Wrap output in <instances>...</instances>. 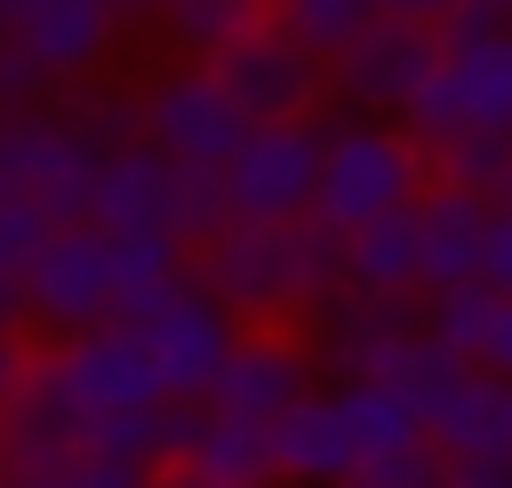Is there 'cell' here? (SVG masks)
<instances>
[{"instance_id":"obj_9","label":"cell","mask_w":512,"mask_h":488,"mask_svg":"<svg viewBox=\"0 0 512 488\" xmlns=\"http://www.w3.org/2000/svg\"><path fill=\"white\" fill-rule=\"evenodd\" d=\"M400 128L424 152L464 136V128H512V24L496 40H480V48H464V56H440L424 72V88L408 96Z\"/></svg>"},{"instance_id":"obj_8","label":"cell","mask_w":512,"mask_h":488,"mask_svg":"<svg viewBox=\"0 0 512 488\" xmlns=\"http://www.w3.org/2000/svg\"><path fill=\"white\" fill-rule=\"evenodd\" d=\"M128 328L144 344V368H152L160 400H208V384H216V368H224V352L240 336V320L224 304H208L192 280L152 296L144 312H128Z\"/></svg>"},{"instance_id":"obj_33","label":"cell","mask_w":512,"mask_h":488,"mask_svg":"<svg viewBox=\"0 0 512 488\" xmlns=\"http://www.w3.org/2000/svg\"><path fill=\"white\" fill-rule=\"evenodd\" d=\"M448 8H456V0H376V16H392V24H416V32H432Z\"/></svg>"},{"instance_id":"obj_41","label":"cell","mask_w":512,"mask_h":488,"mask_svg":"<svg viewBox=\"0 0 512 488\" xmlns=\"http://www.w3.org/2000/svg\"><path fill=\"white\" fill-rule=\"evenodd\" d=\"M0 480H8V448H0Z\"/></svg>"},{"instance_id":"obj_28","label":"cell","mask_w":512,"mask_h":488,"mask_svg":"<svg viewBox=\"0 0 512 488\" xmlns=\"http://www.w3.org/2000/svg\"><path fill=\"white\" fill-rule=\"evenodd\" d=\"M24 104H56V80L16 40H0V112H24Z\"/></svg>"},{"instance_id":"obj_17","label":"cell","mask_w":512,"mask_h":488,"mask_svg":"<svg viewBox=\"0 0 512 488\" xmlns=\"http://www.w3.org/2000/svg\"><path fill=\"white\" fill-rule=\"evenodd\" d=\"M424 440H432L448 464H504V456H512V384L464 376V384L440 400V416L424 424Z\"/></svg>"},{"instance_id":"obj_7","label":"cell","mask_w":512,"mask_h":488,"mask_svg":"<svg viewBox=\"0 0 512 488\" xmlns=\"http://www.w3.org/2000/svg\"><path fill=\"white\" fill-rule=\"evenodd\" d=\"M312 192H320V112L248 128L240 152L224 160L232 224H296V216H312Z\"/></svg>"},{"instance_id":"obj_1","label":"cell","mask_w":512,"mask_h":488,"mask_svg":"<svg viewBox=\"0 0 512 488\" xmlns=\"http://www.w3.org/2000/svg\"><path fill=\"white\" fill-rule=\"evenodd\" d=\"M184 264H192V288L208 304H224L240 328L312 320L344 288V240L320 216H296V224H224Z\"/></svg>"},{"instance_id":"obj_40","label":"cell","mask_w":512,"mask_h":488,"mask_svg":"<svg viewBox=\"0 0 512 488\" xmlns=\"http://www.w3.org/2000/svg\"><path fill=\"white\" fill-rule=\"evenodd\" d=\"M256 8H264V16H272V8H288V0H256Z\"/></svg>"},{"instance_id":"obj_34","label":"cell","mask_w":512,"mask_h":488,"mask_svg":"<svg viewBox=\"0 0 512 488\" xmlns=\"http://www.w3.org/2000/svg\"><path fill=\"white\" fill-rule=\"evenodd\" d=\"M448 488H512V456L504 464H448Z\"/></svg>"},{"instance_id":"obj_20","label":"cell","mask_w":512,"mask_h":488,"mask_svg":"<svg viewBox=\"0 0 512 488\" xmlns=\"http://www.w3.org/2000/svg\"><path fill=\"white\" fill-rule=\"evenodd\" d=\"M192 472L216 488H272V432L240 416H208L192 440Z\"/></svg>"},{"instance_id":"obj_36","label":"cell","mask_w":512,"mask_h":488,"mask_svg":"<svg viewBox=\"0 0 512 488\" xmlns=\"http://www.w3.org/2000/svg\"><path fill=\"white\" fill-rule=\"evenodd\" d=\"M144 488H216V480H200V472H192V464H168V472H152V480H144Z\"/></svg>"},{"instance_id":"obj_23","label":"cell","mask_w":512,"mask_h":488,"mask_svg":"<svg viewBox=\"0 0 512 488\" xmlns=\"http://www.w3.org/2000/svg\"><path fill=\"white\" fill-rule=\"evenodd\" d=\"M328 392H336L344 432H352V448H360V456L400 448V440H416V432H424V424H416V408H408L392 384H328Z\"/></svg>"},{"instance_id":"obj_37","label":"cell","mask_w":512,"mask_h":488,"mask_svg":"<svg viewBox=\"0 0 512 488\" xmlns=\"http://www.w3.org/2000/svg\"><path fill=\"white\" fill-rule=\"evenodd\" d=\"M144 8H168V0H120V16H144Z\"/></svg>"},{"instance_id":"obj_10","label":"cell","mask_w":512,"mask_h":488,"mask_svg":"<svg viewBox=\"0 0 512 488\" xmlns=\"http://www.w3.org/2000/svg\"><path fill=\"white\" fill-rule=\"evenodd\" d=\"M248 120L232 112V96L208 80V64H176L144 88V144L168 160V168H208L224 176V160L240 152Z\"/></svg>"},{"instance_id":"obj_19","label":"cell","mask_w":512,"mask_h":488,"mask_svg":"<svg viewBox=\"0 0 512 488\" xmlns=\"http://www.w3.org/2000/svg\"><path fill=\"white\" fill-rule=\"evenodd\" d=\"M424 168H432V184H448V192H472V200H488V208H512V128H464V136L432 144Z\"/></svg>"},{"instance_id":"obj_12","label":"cell","mask_w":512,"mask_h":488,"mask_svg":"<svg viewBox=\"0 0 512 488\" xmlns=\"http://www.w3.org/2000/svg\"><path fill=\"white\" fill-rule=\"evenodd\" d=\"M432 64H440L432 32L376 16V24H368V32L328 64V104H336V112H360V120H400Z\"/></svg>"},{"instance_id":"obj_30","label":"cell","mask_w":512,"mask_h":488,"mask_svg":"<svg viewBox=\"0 0 512 488\" xmlns=\"http://www.w3.org/2000/svg\"><path fill=\"white\" fill-rule=\"evenodd\" d=\"M48 232H56V224H48L40 208H24V200H8V192H0V264H8V272H24V264H32V248H40Z\"/></svg>"},{"instance_id":"obj_15","label":"cell","mask_w":512,"mask_h":488,"mask_svg":"<svg viewBox=\"0 0 512 488\" xmlns=\"http://www.w3.org/2000/svg\"><path fill=\"white\" fill-rule=\"evenodd\" d=\"M264 432H272V480H296V488H344L352 464H360L336 392H304V400H296L288 416H272Z\"/></svg>"},{"instance_id":"obj_42","label":"cell","mask_w":512,"mask_h":488,"mask_svg":"<svg viewBox=\"0 0 512 488\" xmlns=\"http://www.w3.org/2000/svg\"><path fill=\"white\" fill-rule=\"evenodd\" d=\"M112 8H120V0H112Z\"/></svg>"},{"instance_id":"obj_39","label":"cell","mask_w":512,"mask_h":488,"mask_svg":"<svg viewBox=\"0 0 512 488\" xmlns=\"http://www.w3.org/2000/svg\"><path fill=\"white\" fill-rule=\"evenodd\" d=\"M480 8H496V16H504V24H512V0H480Z\"/></svg>"},{"instance_id":"obj_2","label":"cell","mask_w":512,"mask_h":488,"mask_svg":"<svg viewBox=\"0 0 512 488\" xmlns=\"http://www.w3.org/2000/svg\"><path fill=\"white\" fill-rule=\"evenodd\" d=\"M424 192H432V168H424V144L400 120L320 112V192H312V216L336 240H352L360 224H376L392 208H416Z\"/></svg>"},{"instance_id":"obj_35","label":"cell","mask_w":512,"mask_h":488,"mask_svg":"<svg viewBox=\"0 0 512 488\" xmlns=\"http://www.w3.org/2000/svg\"><path fill=\"white\" fill-rule=\"evenodd\" d=\"M0 336H24V272L0 264Z\"/></svg>"},{"instance_id":"obj_25","label":"cell","mask_w":512,"mask_h":488,"mask_svg":"<svg viewBox=\"0 0 512 488\" xmlns=\"http://www.w3.org/2000/svg\"><path fill=\"white\" fill-rule=\"evenodd\" d=\"M488 288L480 280H464V288H440V296H424V336L448 352V360H464L472 368V344H480V328H488Z\"/></svg>"},{"instance_id":"obj_18","label":"cell","mask_w":512,"mask_h":488,"mask_svg":"<svg viewBox=\"0 0 512 488\" xmlns=\"http://www.w3.org/2000/svg\"><path fill=\"white\" fill-rule=\"evenodd\" d=\"M344 288H376V296H424L416 288V208H392L376 224H360L344 240Z\"/></svg>"},{"instance_id":"obj_3","label":"cell","mask_w":512,"mask_h":488,"mask_svg":"<svg viewBox=\"0 0 512 488\" xmlns=\"http://www.w3.org/2000/svg\"><path fill=\"white\" fill-rule=\"evenodd\" d=\"M104 320H120V240L96 224H56L24 264V328L64 344Z\"/></svg>"},{"instance_id":"obj_38","label":"cell","mask_w":512,"mask_h":488,"mask_svg":"<svg viewBox=\"0 0 512 488\" xmlns=\"http://www.w3.org/2000/svg\"><path fill=\"white\" fill-rule=\"evenodd\" d=\"M16 8H24V0H0V40H8V24H16Z\"/></svg>"},{"instance_id":"obj_13","label":"cell","mask_w":512,"mask_h":488,"mask_svg":"<svg viewBox=\"0 0 512 488\" xmlns=\"http://www.w3.org/2000/svg\"><path fill=\"white\" fill-rule=\"evenodd\" d=\"M112 32H120V8H112V0H24L16 24H8V40H16L56 88H80V80L104 64Z\"/></svg>"},{"instance_id":"obj_4","label":"cell","mask_w":512,"mask_h":488,"mask_svg":"<svg viewBox=\"0 0 512 488\" xmlns=\"http://www.w3.org/2000/svg\"><path fill=\"white\" fill-rule=\"evenodd\" d=\"M0 192L40 208L48 224H88V208H96V152L64 128L56 104L0 112Z\"/></svg>"},{"instance_id":"obj_31","label":"cell","mask_w":512,"mask_h":488,"mask_svg":"<svg viewBox=\"0 0 512 488\" xmlns=\"http://www.w3.org/2000/svg\"><path fill=\"white\" fill-rule=\"evenodd\" d=\"M472 376L512 384V296H496V304H488V328H480V344H472Z\"/></svg>"},{"instance_id":"obj_29","label":"cell","mask_w":512,"mask_h":488,"mask_svg":"<svg viewBox=\"0 0 512 488\" xmlns=\"http://www.w3.org/2000/svg\"><path fill=\"white\" fill-rule=\"evenodd\" d=\"M496 32H504V16H496V8H480V0H456V8L432 24V48H440V56H464V48L496 40Z\"/></svg>"},{"instance_id":"obj_5","label":"cell","mask_w":512,"mask_h":488,"mask_svg":"<svg viewBox=\"0 0 512 488\" xmlns=\"http://www.w3.org/2000/svg\"><path fill=\"white\" fill-rule=\"evenodd\" d=\"M208 80L232 96V112H240L248 128L328 112V64H312L272 16H264L256 32H240L232 48H216V56H208Z\"/></svg>"},{"instance_id":"obj_26","label":"cell","mask_w":512,"mask_h":488,"mask_svg":"<svg viewBox=\"0 0 512 488\" xmlns=\"http://www.w3.org/2000/svg\"><path fill=\"white\" fill-rule=\"evenodd\" d=\"M344 488H448V456H440V448L416 432V440H400V448L360 456Z\"/></svg>"},{"instance_id":"obj_14","label":"cell","mask_w":512,"mask_h":488,"mask_svg":"<svg viewBox=\"0 0 512 488\" xmlns=\"http://www.w3.org/2000/svg\"><path fill=\"white\" fill-rule=\"evenodd\" d=\"M88 224L112 232V240H176V168L152 144H128V152L96 160V208H88Z\"/></svg>"},{"instance_id":"obj_27","label":"cell","mask_w":512,"mask_h":488,"mask_svg":"<svg viewBox=\"0 0 512 488\" xmlns=\"http://www.w3.org/2000/svg\"><path fill=\"white\" fill-rule=\"evenodd\" d=\"M464 376H472L464 360H448L432 336H416V344H408V360H400V376H392V392L416 408V424H432V416H440V400H448Z\"/></svg>"},{"instance_id":"obj_16","label":"cell","mask_w":512,"mask_h":488,"mask_svg":"<svg viewBox=\"0 0 512 488\" xmlns=\"http://www.w3.org/2000/svg\"><path fill=\"white\" fill-rule=\"evenodd\" d=\"M488 216H496L488 200L448 192V184H432V192L416 200V288H424V296L480 280V240H488Z\"/></svg>"},{"instance_id":"obj_11","label":"cell","mask_w":512,"mask_h":488,"mask_svg":"<svg viewBox=\"0 0 512 488\" xmlns=\"http://www.w3.org/2000/svg\"><path fill=\"white\" fill-rule=\"evenodd\" d=\"M312 376H320V360H312V344H304L296 328H240L200 408H208V416H240V424H272V416H288L304 392H320Z\"/></svg>"},{"instance_id":"obj_21","label":"cell","mask_w":512,"mask_h":488,"mask_svg":"<svg viewBox=\"0 0 512 488\" xmlns=\"http://www.w3.org/2000/svg\"><path fill=\"white\" fill-rule=\"evenodd\" d=\"M56 112H64V128L96 152V160H112V152H128V144H144V96H128V88H56Z\"/></svg>"},{"instance_id":"obj_6","label":"cell","mask_w":512,"mask_h":488,"mask_svg":"<svg viewBox=\"0 0 512 488\" xmlns=\"http://www.w3.org/2000/svg\"><path fill=\"white\" fill-rule=\"evenodd\" d=\"M424 336V304L416 296H376V288H336L312 312V360L336 384H392L408 344Z\"/></svg>"},{"instance_id":"obj_32","label":"cell","mask_w":512,"mask_h":488,"mask_svg":"<svg viewBox=\"0 0 512 488\" xmlns=\"http://www.w3.org/2000/svg\"><path fill=\"white\" fill-rule=\"evenodd\" d=\"M480 288H488V296H512V208L488 216V240H480Z\"/></svg>"},{"instance_id":"obj_22","label":"cell","mask_w":512,"mask_h":488,"mask_svg":"<svg viewBox=\"0 0 512 488\" xmlns=\"http://www.w3.org/2000/svg\"><path fill=\"white\" fill-rule=\"evenodd\" d=\"M272 24H280L312 64H336V56L376 24V0H288V8H272Z\"/></svg>"},{"instance_id":"obj_24","label":"cell","mask_w":512,"mask_h":488,"mask_svg":"<svg viewBox=\"0 0 512 488\" xmlns=\"http://www.w3.org/2000/svg\"><path fill=\"white\" fill-rule=\"evenodd\" d=\"M160 24H168V40L184 48V56H216V48H232L240 32H256L264 24V8L256 0H168L160 8Z\"/></svg>"}]
</instances>
